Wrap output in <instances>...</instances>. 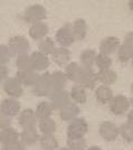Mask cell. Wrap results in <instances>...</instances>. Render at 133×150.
Instances as JSON below:
<instances>
[{
	"label": "cell",
	"instance_id": "cell-1",
	"mask_svg": "<svg viewBox=\"0 0 133 150\" xmlns=\"http://www.w3.org/2000/svg\"><path fill=\"white\" fill-rule=\"evenodd\" d=\"M32 92L37 96H51L53 93V81L51 73H44L39 76L38 81L34 85Z\"/></svg>",
	"mask_w": 133,
	"mask_h": 150
},
{
	"label": "cell",
	"instance_id": "cell-2",
	"mask_svg": "<svg viewBox=\"0 0 133 150\" xmlns=\"http://www.w3.org/2000/svg\"><path fill=\"white\" fill-rule=\"evenodd\" d=\"M89 125L85 119L83 118H76L70 123L67 128V136L68 139H78L83 138L85 136V133L87 132Z\"/></svg>",
	"mask_w": 133,
	"mask_h": 150
},
{
	"label": "cell",
	"instance_id": "cell-3",
	"mask_svg": "<svg viewBox=\"0 0 133 150\" xmlns=\"http://www.w3.org/2000/svg\"><path fill=\"white\" fill-rule=\"evenodd\" d=\"M46 16H47V11L42 5H32V6L28 7L24 13V18L26 21L32 23V25L44 20Z\"/></svg>",
	"mask_w": 133,
	"mask_h": 150
},
{
	"label": "cell",
	"instance_id": "cell-4",
	"mask_svg": "<svg viewBox=\"0 0 133 150\" xmlns=\"http://www.w3.org/2000/svg\"><path fill=\"white\" fill-rule=\"evenodd\" d=\"M75 36L73 33V25L65 24L61 27L56 33V42L61 45V47H67L74 43Z\"/></svg>",
	"mask_w": 133,
	"mask_h": 150
},
{
	"label": "cell",
	"instance_id": "cell-5",
	"mask_svg": "<svg viewBox=\"0 0 133 150\" xmlns=\"http://www.w3.org/2000/svg\"><path fill=\"white\" fill-rule=\"evenodd\" d=\"M8 46L13 55L17 56L26 55L29 50V43L24 36H13V38H10Z\"/></svg>",
	"mask_w": 133,
	"mask_h": 150
},
{
	"label": "cell",
	"instance_id": "cell-6",
	"mask_svg": "<svg viewBox=\"0 0 133 150\" xmlns=\"http://www.w3.org/2000/svg\"><path fill=\"white\" fill-rule=\"evenodd\" d=\"M131 101L124 95H116L110 103V109L115 115H122L127 112L130 108Z\"/></svg>",
	"mask_w": 133,
	"mask_h": 150
},
{
	"label": "cell",
	"instance_id": "cell-7",
	"mask_svg": "<svg viewBox=\"0 0 133 150\" xmlns=\"http://www.w3.org/2000/svg\"><path fill=\"white\" fill-rule=\"evenodd\" d=\"M100 134L106 141H114L120 134V128L111 121H103L100 125Z\"/></svg>",
	"mask_w": 133,
	"mask_h": 150
},
{
	"label": "cell",
	"instance_id": "cell-8",
	"mask_svg": "<svg viewBox=\"0 0 133 150\" xmlns=\"http://www.w3.org/2000/svg\"><path fill=\"white\" fill-rule=\"evenodd\" d=\"M4 91L10 98H13V99L19 98V96H21L23 93H24L23 85H21V83L16 77L7 79L6 81L4 82Z\"/></svg>",
	"mask_w": 133,
	"mask_h": 150
},
{
	"label": "cell",
	"instance_id": "cell-9",
	"mask_svg": "<svg viewBox=\"0 0 133 150\" xmlns=\"http://www.w3.org/2000/svg\"><path fill=\"white\" fill-rule=\"evenodd\" d=\"M51 99V106L54 110H62L66 105H68L70 103V94H68L65 90L61 91V92H55V93L51 94L49 96Z\"/></svg>",
	"mask_w": 133,
	"mask_h": 150
},
{
	"label": "cell",
	"instance_id": "cell-10",
	"mask_svg": "<svg viewBox=\"0 0 133 150\" xmlns=\"http://www.w3.org/2000/svg\"><path fill=\"white\" fill-rule=\"evenodd\" d=\"M36 122H37V115H36V112L32 111V109H26L19 114L18 123L24 130L35 128Z\"/></svg>",
	"mask_w": 133,
	"mask_h": 150
},
{
	"label": "cell",
	"instance_id": "cell-11",
	"mask_svg": "<svg viewBox=\"0 0 133 150\" xmlns=\"http://www.w3.org/2000/svg\"><path fill=\"white\" fill-rule=\"evenodd\" d=\"M83 71H84V67L82 65H80L78 63L73 62L70 63L66 69H65V74L67 76V79L70 81L74 82L76 84H80V81L82 79L83 75Z\"/></svg>",
	"mask_w": 133,
	"mask_h": 150
},
{
	"label": "cell",
	"instance_id": "cell-12",
	"mask_svg": "<svg viewBox=\"0 0 133 150\" xmlns=\"http://www.w3.org/2000/svg\"><path fill=\"white\" fill-rule=\"evenodd\" d=\"M20 111V103L16 99H6L1 103V114H5L7 117L13 118L17 115Z\"/></svg>",
	"mask_w": 133,
	"mask_h": 150
},
{
	"label": "cell",
	"instance_id": "cell-13",
	"mask_svg": "<svg viewBox=\"0 0 133 150\" xmlns=\"http://www.w3.org/2000/svg\"><path fill=\"white\" fill-rule=\"evenodd\" d=\"M40 75H38L37 71L35 69H30V71H26V72H17L16 74V79L18 80L21 85L25 86H34L38 81Z\"/></svg>",
	"mask_w": 133,
	"mask_h": 150
},
{
	"label": "cell",
	"instance_id": "cell-14",
	"mask_svg": "<svg viewBox=\"0 0 133 150\" xmlns=\"http://www.w3.org/2000/svg\"><path fill=\"white\" fill-rule=\"evenodd\" d=\"M119 48H120V40L119 38L114 37V36H108L104 38L100 45V52L105 55H110L116 50H119Z\"/></svg>",
	"mask_w": 133,
	"mask_h": 150
},
{
	"label": "cell",
	"instance_id": "cell-15",
	"mask_svg": "<svg viewBox=\"0 0 133 150\" xmlns=\"http://www.w3.org/2000/svg\"><path fill=\"white\" fill-rule=\"evenodd\" d=\"M97 80V73H95L93 69H85L83 71L82 79L80 81L78 85H82L84 88H94Z\"/></svg>",
	"mask_w": 133,
	"mask_h": 150
},
{
	"label": "cell",
	"instance_id": "cell-16",
	"mask_svg": "<svg viewBox=\"0 0 133 150\" xmlns=\"http://www.w3.org/2000/svg\"><path fill=\"white\" fill-rule=\"evenodd\" d=\"M32 66L35 71H45L49 66V58L47 55H45L43 53L38 52H34L32 55Z\"/></svg>",
	"mask_w": 133,
	"mask_h": 150
},
{
	"label": "cell",
	"instance_id": "cell-17",
	"mask_svg": "<svg viewBox=\"0 0 133 150\" xmlns=\"http://www.w3.org/2000/svg\"><path fill=\"white\" fill-rule=\"evenodd\" d=\"M53 61L59 66H67L70 59V52L65 47H56L55 52L53 53Z\"/></svg>",
	"mask_w": 133,
	"mask_h": 150
},
{
	"label": "cell",
	"instance_id": "cell-18",
	"mask_svg": "<svg viewBox=\"0 0 133 150\" xmlns=\"http://www.w3.org/2000/svg\"><path fill=\"white\" fill-rule=\"evenodd\" d=\"M95 96L96 100L99 101L100 103H111V101L113 100V91L112 88H110L108 85H100L99 88H96L95 91Z\"/></svg>",
	"mask_w": 133,
	"mask_h": 150
},
{
	"label": "cell",
	"instance_id": "cell-19",
	"mask_svg": "<svg viewBox=\"0 0 133 150\" xmlns=\"http://www.w3.org/2000/svg\"><path fill=\"white\" fill-rule=\"evenodd\" d=\"M67 80H68V79H67V76H66V74H65L64 72H61V71H55L54 73H51L53 93L64 91V88H65V85H66Z\"/></svg>",
	"mask_w": 133,
	"mask_h": 150
},
{
	"label": "cell",
	"instance_id": "cell-20",
	"mask_svg": "<svg viewBox=\"0 0 133 150\" xmlns=\"http://www.w3.org/2000/svg\"><path fill=\"white\" fill-rule=\"evenodd\" d=\"M80 113V108L76 105V103L70 102L68 105H66L64 109L59 111V115L64 121H73L76 119V117Z\"/></svg>",
	"mask_w": 133,
	"mask_h": 150
},
{
	"label": "cell",
	"instance_id": "cell-21",
	"mask_svg": "<svg viewBox=\"0 0 133 150\" xmlns=\"http://www.w3.org/2000/svg\"><path fill=\"white\" fill-rule=\"evenodd\" d=\"M39 134L37 132L36 128H32V129H25L20 133V141L25 146H32L37 142L39 140Z\"/></svg>",
	"mask_w": 133,
	"mask_h": 150
},
{
	"label": "cell",
	"instance_id": "cell-22",
	"mask_svg": "<svg viewBox=\"0 0 133 150\" xmlns=\"http://www.w3.org/2000/svg\"><path fill=\"white\" fill-rule=\"evenodd\" d=\"M0 141L4 146L13 144L16 141H19V133L11 127L7 129H2L0 132Z\"/></svg>",
	"mask_w": 133,
	"mask_h": 150
},
{
	"label": "cell",
	"instance_id": "cell-23",
	"mask_svg": "<svg viewBox=\"0 0 133 150\" xmlns=\"http://www.w3.org/2000/svg\"><path fill=\"white\" fill-rule=\"evenodd\" d=\"M47 33H48V26L43 21H40L32 25L29 29V36L34 39H44L46 38Z\"/></svg>",
	"mask_w": 133,
	"mask_h": 150
},
{
	"label": "cell",
	"instance_id": "cell-24",
	"mask_svg": "<svg viewBox=\"0 0 133 150\" xmlns=\"http://www.w3.org/2000/svg\"><path fill=\"white\" fill-rule=\"evenodd\" d=\"M96 56L97 55H96L95 50H85L84 52H82L80 59H81V64H82L83 67L92 69L93 65L95 64V61H96Z\"/></svg>",
	"mask_w": 133,
	"mask_h": 150
},
{
	"label": "cell",
	"instance_id": "cell-25",
	"mask_svg": "<svg viewBox=\"0 0 133 150\" xmlns=\"http://www.w3.org/2000/svg\"><path fill=\"white\" fill-rule=\"evenodd\" d=\"M97 80L103 85H110V84H113L118 80V75L113 69H103L97 73Z\"/></svg>",
	"mask_w": 133,
	"mask_h": 150
},
{
	"label": "cell",
	"instance_id": "cell-26",
	"mask_svg": "<svg viewBox=\"0 0 133 150\" xmlns=\"http://www.w3.org/2000/svg\"><path fill=\"white\" fill-rule=\"evenodd\" d=\"M53 106H51V102H40L37 105V109H36V115H37L38 120H44L47 119V118H51V113H53Z\"/></svg>",
	"mask_w": 133,
	"mask_h": 150
},
{
	"label": "cell",
	"instance_id": "cell-27",
	"mask_svg": "<svg viewBox=\"0 0 133 150\" xmlns=\"http://www.w3.org/2000/svg\"><path fill=\"white\" fill-rule=\"evenodd\" d=\"M86 31H87V26L84 19H76L75 21L73 23V33L75 39L82 40L86 36Z\"/></svg>",
	"mask_w": 133,
	"mask_h": 150
},
{
	"label": "cell",
	"instance_id": "cell-28",
	"mask_svg": "<svg viewBox=\"0 0 133 150\" xmlns=\"http://www.w3.org/2000/svg\"><path fill=\"white\" fill-rule=\"evenodd\" d=\"M39 144L43 150H55L58 148V141L54 134H43L39 138Z\"/></svg>",
	"mask_w": 133,
	"mask_h": 150
},
{
	"label": "cell",
	"instance_id": "cell-29",
	"mask_svg": "<svg viewBox=\"0 0 133 150\" xmlns=\"http://www.w3.org/2000/svg\"><path fill=\"white\" fill-rule=\"evenodd\" d=\"M70 99L74 101L75 103H81L84 104L86 102V92L85 88L82 85L75 84L72 90H70Z\"/></svg>",
	"mask_w": 133,
	"mask_h": 150
},
{
	"label": "cell",
	"instance_id": "cell-30",
	"mask_svg": "<svg viewBox=\"0 0 133 150\" xmlns=\"http://www.w3.org/2000/svg\"><path fill=\"white\" fill-rule=\"evenodd\" d=\"M118 57L122 63L127 62L129 59L133 58V47L127 43H123L120 46V48L118 50Z\"/></svg>",
	"mask_w": 133,
	"mask_h": 150
},
{
	"label": "cell",
	"instance_id": "cell-31",
	"mask_svg": "<svg viewBox=\"0 0 133 150\" xmlns=\"http://www.w3.org/2000/svg\"><path fill=\"white\" fill-rule=\"evenodd\" d=\"M38 48H39V52H40V53H43V54L47 55V56H48V55H53V53L56 50V47H55V42L53 40V38L46 37L39 43Z\"/></svg>",
	"mask_w": 133,
	"mask_h": 150
},
{
	"label": "cell",
	"instance_id": "cell-32",
	"mask_svg": "<svg viewBox=\"0 0 133 150\" xmlns=\"http://www.w3.org/2000/svg\"><path fill=\"white\" fill-rule=\"evenodd\" d=\"M16 65H17V67H18L19 72H26V71L34 69L32 57L29 56L28 54H26V55H21V56L17 57Z\"/></svg>",
	"mask_w": 133,
	"mask_h": 150
},
{
	"label": "cell",
	"instance_id": "cell-33",
	"mask_svg": "<svg viewBox=\"0 0 133 150\" xmlns=\"http://www.w3.org/2000/svg\"><path fill=\"white\" fill-rule=\"evenodd\" d=\"M38 127L43 134H54V132L56 131V123L51 118L40 120Z\"/></svg>",
	"mask_w": 133,
	"mask_h": 150
},
{
	"label": "cell",
	"instance_id": "cell-34",
	"mask_svg": "<svg viewBox=\"0 0 133 150\" xmlns=\"http://www.w3.org/2000/svg\"><path fill=\"white\" fill-rule=\"evenodd\" d=\"M95 64H96V66L100 69V71L110 69V66L112 65V58L108 56V55H105V54L100 53V54L96 56Z\"/></svg>",
	"mask_w": 133,
	"mask_h": 150
},
{
	"label": "cell",
	"instance_id": "cell-35",
	"mask_svg": "<svg viewBox=\"0 0 133 150\" xmlns=\"http://www.w3.org/2000/svg\"><path fill=\"white\" fill-rule=\"evenodd\" d=\"M120 136H122L127 142H133V125L130 123H123L120 127Z\"/></svg>",
	"mask_w": 133,
	"mask_h": 150
},
{
	"label": "cell",
	"instance_id": "cell-36",
	"mask_svg": "<svg viewBox=\"0 0 133 150\" xmlns=\"http://www.w3.org/2000/svg\"><path fill=\"white\" fill-rule=\"evenodd\" d=\"M67 148H70V150H85L86 140L84 138L67 139Z\"/></svg>",
	"mask_w": 133,
	"mask_h": 150
},
{
	"label": "cell",
	"instance_id": "cell-37",
	"mask_svg": "<svg viewBox=\"0 0 133 150\" xmlns=\"http://www.w3.org/2000/svg\"><path fill=\"white\" fill-rule=\"evenodd\" d=\"M13 56V52L10 50L8 45L0 46V63H1V65H7V63L10 61V58Z\"/></svg>",
	"mask_w": 133,
	"mask_h": 150
},
{
	"label": "cell",
	"instance_id": "cell-38",
	"mask_svg": "<svg viewBox=\"0 0 133 150\" xmlns=\"http://www.w3.org/2000/svg\"><path fill=\"white\" fill-rule=\"evenodd\" d=\"M1 150H25V144L21 141H16L13 144L4 146V148Z\"/></svg>",
	"mask_w": 133,
	"mask_h": 150
},
{
	"label": "cell",
	"instance_id": "cell-39",
	"mask_svg": "<svg viewBox=\"0 0 133 150\" xmlns=\"http://www.w3.org/2000/svg\"><path fill=\"white\" fill-rule=\"evenodd\" d=\"M11 125V118L10 117H7L5 114H1L0 117V127H1V130L2 129H7V128H10Z\"/></svg>",
	"mask_w": 133,
	"mask_h": 150
},
{
	"label": "cell",
	"instance_id": "cell-40",
	"mask_svg": "<svg viewBox=\"0 0 133 150\" xmlns=\"http://www.w3.org/2000/svg\"><path fill=\"white\" fill-rule=\"evenodd\" d=\"M8 76V67L7 65H0V81H5Z\"/></svg>",
	"mask_w": 133,
	"mask_h": 150
},
{
	"label": "cell",
	"instance_id": "cell-41",
	"mask_svg": "<svg viewBox=\"0 0 133 150\" xmlns=\"http://www.w3.org/2000/svg\"><path fill=\"white\" fill-rule=\"evenodd\" d=\"M124 42L127 43L129 45H131L133 47V31H130L127 36H125V40Z\"/></svg>",
	"mask_w": 133,
	"mask_h": 150
},
{
	"label": "cell",
	"instance_id": "cell-42",
	"mask_svg": "<svg viewBox=\"0 0 133 150\" xmlns=\"http://www.w3.org/2000/svg\"><path fill=\"white\" fill-rule=\"evenodd\" d=\"M127 123L133 125V110L127 114Z\"/></svg>",
	"mask_w": 133,
	"mask_h": 150
},
{
	"label": "cell",
	"instance_id": "cell-43",
	"mask_svg": "<svg viewBox=\"0 0 133 150\" xmlns=\"http://www.w3.org/2000/svg\"><path fill=\"white\" fill-rule=\"evenodd\" d=\"M87 150H102L100 147H97V146H93V147H89Z\"/></svg>",
	"mask_w": 133,
	"mask_h": 150
},
{
	"label": "cell",
	"instance_id": "cell-44",
	"mask_svg": "<svg viewBox=\"0 0 133 150\" xmlns=\"http://www.w3.org/2000/svg\"><path fill=\"white\" fill-rule=\"evenodd\" d=\"M129 7L131 8V10H133V0H131V1H129Z\"/></svg>",
	"mask_w": 133,
	"mask_h": 150
},
{
	"label": "cell",
	"instance_id": "cell-45",
	"mask_svg": "<svg viewBox=\"0 0 133 150\" xmlns=\"http://www.w3.org/2000/svg\"><path fill=\"white\" fill-rule=\"evenodd\" d=\"M59 150H70V148H67V147H66V148H62V149H59Z\"/></svg>",
	"mask_w": 133,
	"mask_h": 150
},
{
	"label": "cell",
	"instance_id": "cell-46",
	"mask_svg": "<svg viewBox=\"0 0 133 150\" xmlns=\"http://www.w3.org/2000/svg\"><path fill=\"white\" fill-rule=\"evenodd\" d=\"M131 105L133 106V98H132V99H131Z\"/></svg>",
	"mask_w": 133,
	"mask_h": 150
},
{
	"label": "cell",
	"instance_id": "cell-47",
	"mask_svg": "<svg viewBox=\"0 0 133 150\" xmlns=\"http://www.w3.org/2000/svg\"><path fill=\"white\" fill-rule=\"evenodd\" d=\"M131 90H132V92H133V83H132V86H131Z\"/></svg>",
	"mask_w": 133,
	"mask_h": 150
},
{
	"label": "cell",
	"instance_id": "cell-48",
	"mask_svg": "<svg viewBox=\"0 0 133 150\" xmlns=\"http://www.w3.org/2000/svg\"><path fill=\"white\" fill-rule=\"evenodd\" d=\"M132 63H133V58H132Z\"/></svg>",
	"mask_w": 133,
	"mask_h": 150
}]
</instances>
